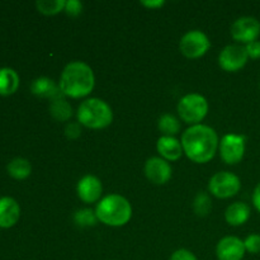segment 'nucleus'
Wrapping results in <instances>:
<instances>
[{"mask_svg":"<svg viewBox=\"0 0 260 260\" xmlns=\"http://www.w3.org/2000/svg\"><path fill=\"white\" fill-rule=\"evenodd\" d=\"M30 172H32L30 162L23 157H15L8 164V173L14 179H25V178L29 177Z\"/></svg>","mask_w":260,"mask_h":260,"instance_id":"nucleus-19","label":"nucleus"},{"mask_svg":"<svg viewBox=\"0 0 260 260\" xmlns=\"http://www.w3.org/2000/svg\"><path fill=\"white\" fill-rule=\"evenodd\" d=\"M193 207H194L196 213H197L198 216H207L211 210L210 197L203 192L198 193L197 197H196L194 200V203H193Z\"/></svg>","mask_w":260,"mask_h":260,"instance_id":"nucleus-24","label":"nucleus"},{"mask_svg":"<svg viewBox=\"0 0 260 260\" xmlns=\"http://www.w3.org/2000/svg\"><path fill=\"white\" fill-rule=\"evenodd\" d=\"M253 203H254V207L260 212V183L255 187L253 193Z\"/></svg>","mask_w":260,"mask_h":260,"instance_id":"nucleus-30","label":"nucleus"},{"mask_svg":"<svg viewBox=\"0 0 260 260\" xmlns=\"http://www.w3.org/2000/svg\"><path fill=\"white\" fill-rule=\"evenodd\" d=\"M220 154L226 164L240 162L245 154V137L235 134L225 135L220 142Z\"/></svg>","mask_w":260,"mask_h":260,"instance_id":"nucleus-8","label":"nucleus"},{"mask_svg":"<svg viewBox=\"0 0 260 260\" xmlns=\"http://www.w3.org/2000/svg\"><path fill=\"white\" fill-rule=\"evenodd\" d=\"M248 56L251 58H259L260 57V42L259 41H254V42L248 43L245 46Z\"/></svg>","mask_w":260,"mask_h":260,"instance_id":"nucleus-28","label":"nucleus"},{"mask_svg":"<svg viewBox=\"0 0 260 260\" xmlns=\"http://www.w3.org/2000/svg\"><path fill=\"white\" fill-rule=\"evenodd\" d=\"M157 151L164 160L175 161L183 154V146L177 139L172 136H161L157 140Z\"/></svg>","mask_w":260,"mask_h":260,"instance_id":"nucleus-16","label":"nucleus"},{"mask_svg":"<svg viewBox=\"0 0 260 260\" xmlns=\"http://www.w3.org/2000/svg\"><path fill=\"white\" fill-rule=\"evenodd\" d=\"M30 90L35 95L50 98L51 101H55V99L63 95L60 90V86L56 85L52 79L45 78V76L33 80V83L30 84Z\"/></svg>","mask_w":260,"mask_h":260,"instance_id":"nucleus-15","label":"nucleus"},{"mask_svg":"<svg viewBox=\"0 0 260 260\" xmlns=\"http://www.w3.org/2000/svg\"><path fill=\"white\" fill-rule=\"evenodd\" d=\"M260 35V23L253 17H241L234 22L231 27V36L241 43L254 42Z\"/></svg>","mask_w":260,"mask_h":260,"instance_id":"nucleus-10","label":"nucleus"},{"mask_svg":"<svg viewBox=\"0 0 260 260\" xmlns=\"http://www.w3.org/2000/svg\"><path fill=\"white\" fill-rule=\"evenodd\" d=\"M145 174L150 182L161 185L172 178V167L162 157H150L145 164Z\"/></svg>","mask_w":260,"mask_h":260,"instance_id":"nucleus-11","label":"nucleus"},{"mask_svg":"<svg viewBox=\"0 0 260 260\" xmlns=\"http://www.w3.org/2000/svg\"><path fill=\"white\" fill-rule=\"evenodd\" d=\"M245 250L251 254L260 253V235L259 234H251L244 241Z\"/></svg>","mask_w":260,"mask_h":260,"instance_id":"nucleus-25","label":"nucleus"},{"mask_svg":"<svg viewBox=\"0 0 260 260\" xmlns=\"http://www.w3.org/2000/svg\"><path fill=\"white\" fill-rule=\"evenodd\" d=\"M141 4L144 5V7L151 8V9H154V8L162 7V5L165 4V2H162V0H157V2H141Z\"/></svg>","mask_w":260,"mask_h":260,"instance_id":"nucleus-31","label":"nucleus"},{"mask_svg":"<svg viewBox=\"0 0 260 260\" xmlns=\"http://www.w3.org/2000/svg\"><path fill=\"white\" fill-rule=\"evenodd\" d=\"M19 86V76L13 69H0V95H10Z\"/></svg>","mask_w":260,"mask_h":260,"instance_id":"nucleus-18","label":"nucleus"},{"mask_svg":"<svg viewBox=\"0 0 260 260\" xmlns=\"http://www.w3.org/2000/svg\"><path fill=\"white\" fill-rule=\"evenodd\" d=\"M20 208L17 201L10 197L0 198V228L8 229L18 222Z\"/></svg>","mask_w":260,"mask_h":260,"instance_id":"nucleus-14","label":"nucleus"},{"mask_svg":"<svg viewBox=\"0 0 260 260\" xmlns=\"http://www.w3.org/2000/svg\"><path fill=\"white\" fill-rule=\"evenodd\" d=\"M182 146L192 161L205 164L215 156L218 146L217 134L210 126L194 124L183 134Z\"/></svg>","mask_w":260,"mask_h":260,"instance_id":"nucleus-1","label":"nucleus"},{"mask_svg":"<svg viewBox=\"0 0 260 260\" xmlns=\"http://www.w3.org/2000/svg\"><path fill=\"white\" fill-rule=\"evenodd\" d=\"M211 47L210 40L201 30H189L182 37L179 48L183 55L188 58H198L205 55Z\"/></svg>","mask_w":260,"mask_h":260,"instance_id":"nucleus-7","label":"nucleus"},{"mask_svg":"<svg viewBox=\"0 0 260 260\" xmlns=\"http://www.w3.org/2000/svg\"><path fill=\"white\" fill-rule=\"evenodd\" d=\"M50 112L52 114V117L57 121H68L69 118L73 114V108H71L70 104L66 102L65 95L60 96V98L55 99V101L51 102L50 106Z\"/></svg>","mask_w":260,"mask_h":260,"instance_id":"nucleus-20","label":"nucleus"},{"mask_svg":"<svg viewBox=\"0 0 260 260\" xmlns=\"http://www.w3.org/2000/svg\"><path fill=\"white\" fill-rule=\"evenodd\" d=\"M245 251L244 241L235 236H226L221 239L216 248L218 260H243Z\"/></svg>","mask_w":260,"mask_h":260,"instance_id":"nucleus-12","label":"nucleus"},{"mask_svg":"<svg viewBox=\"0 0 260 260\" xmlns=\"http://www.w3.org/2000/svg\"><path fill=\"white\" fill-rule=\"evenodd\" d=\"M102 190V182L94 175H85L81 178L76 187L79 198L85 203H94L101 198Z\"/></svg>","mask_w":260,"mask_h":260,"instance_id":"nucleus-13","label":"nucleus"},{"mask_svg":"<svg viewBox=\"0 0 260 260\" xmlns=\"http://www.w3.org/2000/svg\"><path fill=\"white\" fill-rule=\"evenodd\" d=\"M250 217V207L246 203L235 202L228 207L225 212V218L229 225L241 226Z\"/></svg>","mask_w":260,"mask_h":260,"instance_id":"nucleus-17","label":"nucleus"},{"mask_svg":"<svg viewBox=\"0 0 260 260\" xmlns=\"http://www.w3.org/2000/svg\"><path fill=\"white\" fill-rule=\"evenodd\" d=\"M38 12L46 15H53L60 13L61 10H65L66 2L65 0H38L36 3Z\"/></svg>","mask_w":260,"mask_h":260,"instance_id":"nucleus-22","label":"nucleus"},{"mask_svg":"<svg viewBox=\"0 0 260 260\" xmlns=\"http://www.w3.org/2000/svg\"><path fill=\"white\" fill-rule=\"evenodd\" d=\"M65 134L69 139H78L81 134V128H80V124L79 123H69L66 126L65 129Z\"/></svg>","mask_w":260,"mask_h":260,"instance_id":"nucleus-29","label":"nucleus"},{"mask_svg":"<svg viewBox=\"0 0 260 260\" xmlns=\"http://www.w3.org/2000/svg\"><path fill=\"white\" fill-rule=\"evenodd\" d=\"M157 127L164 134V136H172L177 135L180 129V123L173 114H162L157 122Z\"/></svg>","mask_w":260,"mask_h":260,"instance_id":"nucleus-21","label":"nucleus"},{"mask_svg":"<svg viewBox=\"0 0 260 260\" xmlns=\"http://www.w3.org/2000/svg\"><path fill=\"white\" fill-rule=\"evenodd\" d=\"M94 84L95 78L90 66L83 61H73L63 69L58 86L65 96L83 98L91 93Z\"/></svg>","mask_w":260,"mask_h":260,"instance_id":"nucleus-2","label":"nucleus"},{"mask_svg":"<svg viewBox=\"0 0 260 260\" xmlns=\"http://www.w3.org/2000/svg\"><path fill=\"white\" fill-rule=\"evenodd\" d=\"M208 103L207 99L201 94H187L178 103V113L180 118L192 126L200 124V122L207 116Z\"/></svg>","mask_w":260,"mask_h":260,"instance_id":"nucleus-5","label":"nucleus"},{"mask_svg":"<svg viewBox=\"0 0 260 260\" xmlns=\"http://www.w3.org/2000/svg\"><path fill=\"white\" fill-rule=\"evenodd\" d=\"M170 260H197V258L192 251L187 250V249H179L172 254Z\"/></svg>","mask_w":260,"mask_h":260,"instance_id":"nucleus-27","label":"nucleus"},{"mask_svg":"<svg viewBox=\"0 0 260 260\" xmlns=\"http://www.w3.org/2000/svg\"><path fill=\"white\" fill-rule=\"evenodd\" d=\"M65 10L69 15L75 17V15L80 14L81 13V10H83V4H81L79 0H69V2H66Z\"/></svg>","mask_w":260,"mask_h":260,"instance_id":"nucleus-26","label":"nucleus"},{"mask_svg":"<svg viewBox=\"0 0 260 260\" xmlns=\"http://www.w3.org/2000/svg\"><path fill=\"white\" fill-rule=\"evenodd\" d=\"M241 188L239 177L230 172H218L208 183V190L217 198H230L238 194Z\"/></svg>","mask_w":260,"mask_h":260,"instance_id":"nucleus-6","label":"nucleus"},{"mask_svg":"<svg viewBox=\"0 0 260 260\" xmlns=\"http://www.w3.org/2000/svg\"><path fill=\"white\" fill-rule=\"evenodd\" d=\"M78 121L88 128H106L113 121V112L111 107L102 99H86L78 109Z\"/></svg>","mask_w":260,"mask_h":260,"instance_id":"nucleus-4","label":"nucleus"},{"mask_svg":"<svg viewBox=\"0 0 260 260\" xmlns=\"http://www.w3.org/2000/svg\"><path fill=\"white\" fill-rule=\"evenodd\" d=\"M96 218L107 226H123L131 220V203L119 194H109L101 200L95 208Z\"/></svg>","mask_w":260,"mask_h":260,"instance_id":"nucleus-3","label":"nucleus"},{"mask_svg":"<svg viewBox=\"0 0 260 260\" xmlns=\"http://www.w3.org/2000/svg\"><path fill=\"white\" fill-rule=\"evenodd\" d=\"M248 58L249 56L245 46L229 45L221 51L218 56V63L225 71L234 73L243 69L248 62Z\"/></svg>","mask_w":260,"mask_h":260,"instance_id":"nucleus-9","label":"nucleus"},{"mask_svg":"<svg viewBox=\"0 0 260 260\" xmlns=\"http://www.w3.org/2000/svg\"><path fill=\"white\" fill-rule=\"evenodd\" d=\"M74 220L81 228H88V226H94L98 221L95 212L90 210V208H83V210L76 211L74 215Z\"/></svg>","mask_w":260,"mask_h":260,"instance_id":"nucleus-23","label":"nucleus"}]
</instances>
